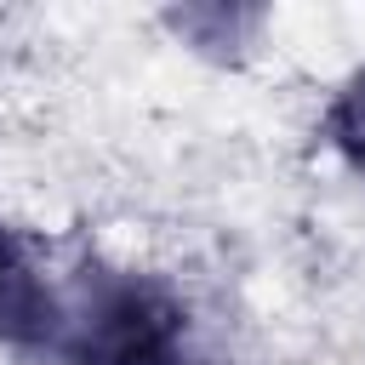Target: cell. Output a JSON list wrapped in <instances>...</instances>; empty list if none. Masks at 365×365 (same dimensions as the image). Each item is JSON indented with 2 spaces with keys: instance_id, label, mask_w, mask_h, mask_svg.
Segmentation results:
<instances>
[{
  "instance_id": "cell-1",
  "label": "cell",
  "mask_w": 365,
  "mask_h": 365,
  "mask_svg": "<svg viewBox=\"0 0 365 365\" xmlns=\"http://www.w3.org/2000/svg\"><path fill=\"white\" fill-rule=\"evenodd\" d=\"M188 302L143 268L74 262L57 279L51 365H182Z\"/></svg>"
},
{
  "instance_id": "cell-2",
  "label": "cell",
  "mask_w": 365,
  "mask_h": 365,
  "mask_svg": "<svg viewBox=\"0 0 365 365\" xmlns=\"http://www.w3.org/2000/svg\"><path fill=\"white\" fill-rule=\"evenodd\" d=\"M57 336V279L34 257V245L0 222V342L46 359Z\"/></svg>"
},
{
  "instance_id": "cell-3",
  "label": "cell",
  "mask_w": 365,
  "mask_h": 365,
  "mask_svg": "<svg viewBox=\"0 0 365 365\" xmlns=\"http://www.w3.org/2000/svg\"><path fill=\"white\" fill-rule=\"evenodd\" d=\"M325 143L336 148V160L365 182V68H354L336 97L325 103Z\"/></svg>"
}]
</instances>
